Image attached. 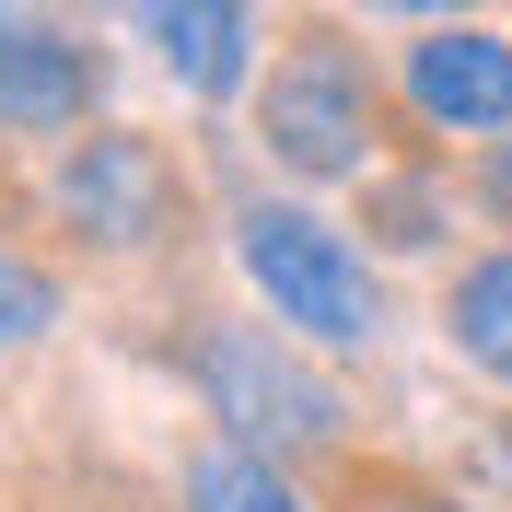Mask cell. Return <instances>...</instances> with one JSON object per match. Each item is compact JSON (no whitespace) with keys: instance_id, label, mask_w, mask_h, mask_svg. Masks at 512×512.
Instances as JSON below:
<instances>
[{"instance_id":"1","label":"cell","mask_w":512,"mask_h":512,"mask_svg":"<svg viewBox=\"0 0 512 512\" xmlns=\"http://www.w3.org/2000/svg\"><path fill=\"white\" fill-rule=\"evenodd\" d=\"M256 152L303 187H361L384 163V70L361 59L350 24H291L256 70Z\"/></svg>"},{"instance_id":"2","label":"cell","mask_w":512,"mask_h":512,"mask_svg":"<svg viewBox=\"0 0 512 512\" xmlns=\"http://www.w3.org/2000/svg\"><path fill=\"white\" fill-rule=\"evenodd\" d=\"M233 256H245L268 326H291L303 350L350 361V350L384 338V291H373L361 245L326 222V210H303V198H245V210H233Z\"/></svg>"},{"instance_id":"3","label":"cell","mask_w":512,"mask_h":512,"mask_svg":"<svg viewBox=\"0 0 512 512\" xmlns=\"http://www.w3.org/2000/svg\"><path fill=\"white\" fill-rule=\"evenodd\" d=\"M198 396L222 419V443H256V454L338 443V419H350V396L291 350V338H268V326H210L198 338Z\"/></svg>"},{"instance_id":"4","label":"cell","mask_w":512,"mask_h":512,"mask_svg":"<svg viewBox=\"0 0 512 512\" xmlns=\"http://www.w3.org/2000/svg\"><path fill=\"white\" fill-rule=\"evenodd\" d=\"M47 198H59V222L82 233V245H105V256H140V245H175V233H187V163L163 152V140H140V128L70 140L59 175H47Z\"/></svg>"},{"instance_id":"5","label":"cell","mask_w":512,"mask_h":512,"mask_svg":"<svg viewBox=\"0 0 512 512\" xmlns=\"http://www.w3.org/2000/svg\"><path fill=\"white\" fill-rule=\"evenodd\" d=\"M396 105L443 140H501L512 128V35L489 24H431L419 47H396Z\"/></svg>"},{"instance_id":"6","label":"cell","mask_w":512,"mask_h":512,"mask_svg":"<svg viewBox=\"0 0 512 512\" xmlns=\"http://www.w3.org/2000/svg\"><path fill=\"white\" fill-rule=\"evenodd\" d=\"M128 24L187 105L256 94V0H128Z\"/></svg>"},{"instance_id":"7","label":"cell","mask_w":512,"mask_h":512,"mask_svg":"<svg viewBox=\"0 0 512 512\" xmlns=\"http://www.w3.org/2000/svg\"><path fill=\"white\" fill-rule=\"evenodd\" d=\"M105 105V47L82 24H0V128L59 140Z\"/></svg>"},{"instance_id":"8","label":"cell","mask_w":512,"mask_h":512,"mask_svg":"<svg viewBox=\"0 0 512 512\" xmlns=\"http://www.w3.org/2000/svg\"><path fill=\"white\" fill-rule=\"evenodd\" d=\"M443 338L478 361L489 384H512V245L454 268V291H443Z\"/></svg>"},{"instance_id":"9","label":"cell","mask_w":512,"mask_h":512,"mask_svg":"<svg viewBox=\"0 0 512 512\" xmlns=\"http://www.w3.org/2000/svg\"><path fill=\"white\" fill-rule=\"evenodd\" d=\"M187 501H198V512H303L291 478H280L256 443H210V454L187 466Z\"/></svg>"},{"instance_id":"10","label":"cell","mask_w":512,"mask_h":512,"mask_svg":"<svg viewBox=\"0 0 512 512\" xmlns=\"http://www.w3.org/2000/svg\"><path fill=\"white\" fill-rule=\"evenodd\" d=\"M361 222L384 233V245H443V187L431 175H361Z\"/></svg>"},{"instance_id":"11","label":"cell","mask_w":512,"mask_h":512,"mask_svg":"<svg viewBox=\"0 0 512 512\" xmlns=\"http://www.w3.org/2000/svg\"><path fill=\"white\" fill-rule=\"evenodd\" d=\"M47 326H59V268L24 256V245H0V350H24Z\"/></svg>"},{"instance_id":"12","label":"cell","mask_w":512,"mask_h":512,"mask_svg":"<svg viewBox=\"0 0 512 512\" xmlns=\"http://www.w3.org/2000/svg\"><path fill=\"white\" fill-rule=\"evenodd\" d=\"M478 198H489V222H512V128L489 140V163H478Z\"/></svg>"},{"instance_id":"13","label":"cell","mask_w":512,"mask_h":512,"mask_svg":"<svg viewBox=\"0 0 512 512\" xmlns=\"http://www.w3.org/2000/svg\"><path fill=\"white\" fill-rule=\"evenodd\" d=\"M361 12H419V24H466L478 0H361Z\"/></svg>"},{"instance_id":"14","label":"cell","mask_w":512,"mask_h":512,"mask_svg":"<svg viewBox=\"0 0 512 512\" xmlns=\"http://www.w3.org/2000/svg\"><path fill=\"white\" fill-rule=\"evenodd\" d=\"M0 24H24V0H0Z\"/></svg>"}]
</instances>
